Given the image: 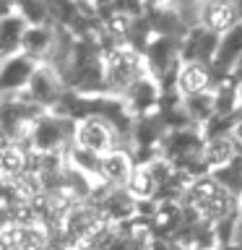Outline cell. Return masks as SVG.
I'll return each mask as SVG.
<instances>
[{
  "label": "cell",
  "instance_id": "1",
  "mask_svg": "<svg viewBox=\"0 0 242 250\" xmlns=\"http://www.w3.org/2000/svg\"><path fill=\"white\" fill-rule=\"evenodd\" d=\"M101 70H104V91L117 99H122L141 78L151 73L146 52L136 50L128 42L107 44L101 50Z\"/></svg>",
  "mask_w": 242,
  "mask_h": 250
},
{
  "label": "cell",
  "instance_id": "2",
  "mask_svg": "<svg viewBox=\"0 0 242 250\" xmlns=\"http://www.w3.org/2000/svg\"><path fill=\"white\" fill-rule=\"evenodd\" d=\"M76 146L83 148V151L97 154V156H104L109 151H115V148H120L122 138L107 117L89 115L76 123Z\"/></svg>",
  "mask_w": 242,
  "mask_h": 250
},
{
  "label": "cell",
  "instance_id": "3",
  "mask_svg": "<svg viewBox=\"0 0 242 250\" xmlns=\"http://www.w3.org/2000/svg\"><path fill=\"white\" fill-rule=\"evenodd\" d=\"M65 83H62V76L58 73V68L52 65H39L34 78H31L29 89L23 91V97H26L31 104H37L39 109H44V112H52L55 107L60 104V99L65 97Z\"/></svg>",
  "mask_w": 242,
  "mask_h": 250
},
{
  "label": "cell",
  "instance_id": "4",
  "mask_svg": "<svg viewBox=\"0 0 242 250\" xmlns=\"http://www.w3.org/2000/svg\"><path fill=\"white\" fill-rule=\"evenodd\" d=\"M161 99H164V89H161V83L156 81L151 73H148L146 78H141V81L122 97L125 107L130 109V115L136 117V120H141V117L159 115Z\"/></svg>",
  "mask_w": 242,
  "mask_h": 250
},
{
  "label": "cell",
  "instance_id": "5",
  "mask_svg": "<svg viewBox=\"0 0 242 250\" xmlns=\"http://www.w3.org/2000/svg\"><path fill=\"white\" fill-rule=\"evenodd\" d=\"M138 167V159L133 148L120 146L115 151L101 156V169H99V183L109 188H128L133 172Z\"/></svg>",
  "mask_w": 242,
  "mask_h": 250
},
{
  "label": "cell",
  "instance_id": "6",
  "mask_svg": "<svg viewBox=\"0 0 242 250\" xmlns=\"http://www.w3.org/2000/svg\"><path fill=\"white\" fill-rule=\"evenodd\" d=\"M219 78L211 65L203 62H182L177 73V94L182 99L187 97H201V94H211L216 89Z\"/></svg>",
  "mask_w": 242,
  "mask_h": 250
},
{
  "label": "cell",
  "instance_id": "7",
  "mask_svg": "<svg viewBox=\"0 0 242 250\" xmlns=\"http://www.w3.org/2000/svg\"><path fill=\"white\" fill-rule=\"evenodd\" d=\"M242 23V13L234 0H206L203 3V16H201V26H206L208 31H214L216 37L229 34L234 26Z\"/></svg>",
  "mask_w": 242,
  "mask_h": 250
},
{
  "label": "cell",
  "instance_id": "8",
  "mask_svg": "<svg viewBox=\"0 0 242 250\" xmlns=\"http://www.w3.org/2000/svg\"><path fill=\"white\" fill-rule=\"evenodd\" d=\"M37 68H39V62L26 58L23 52L16 55V58L3 60V73H0V89H3V94H23L29 89Z\"/></svg>",
  "mask_w": 242,
  "mask_h": 250
},
{
  "label": "cell",
  "instance_id": "9",
  "mask_svg": "<svg viewBox=\"0 0 242 250\" xmlns=\"http://www.w3.org/2000/svg\"><path fill=\"white\" fill-rule=\"evenodd\" d=\"M219 39L214 31H208L206 26H195L182 37V62H203L211 65L219 50Z\"/></svg>",
  "mask_w": 242,
  "mask_h": 250
},
{
  "label": "cell",
  "instance_id": "10",
  "mask_svg": "<svg viewBox=\"0 0 242 250\" xmlns=\"http://www.w3.org/2000/svg\"><path fill=\"white\" fill-rule=\"evenodd\" d=\"M240 62H242V23L219 39V50H216V58L211 62V68H214L219 81H224V78L234 76Z\"/></svg>",
  "mask_w": 242,
  "mask_h": 250
},
{
  "label": "cell",
  "instance_id": "11",
  "mask_svg": "<svg viewBox=\"0 0 242 250\" xmlns=\"http://www.w3.org/2000/svg\"><path fill=\"white\" fill-rule=\"evenodd\" d=\"M55 42H58V26H52V23L29 26L26 37H23V44H21V52L26 58L37 60L39 65H44V62H50L52 52H55Z\"/></svg>",
  "mask_w": 242,
  "mask_h": 250
},
{
  "label": "cell",
  "instance_id": "12",
  "mask_svg": "<svg viewBox=\"0 0 242 250\" xmlns=\"http://www.w3.org/2000/svg\"><path fill=\"white\" fill-rule=\"evenodd\" d=\"M242 154L240 144L234 141V136H214L206 138V146H203V164H206L208 172L224 169Z\"/></svg>",
  "mask_w": 242,
  "mask_h": 250
},
{
  "label": "cell",
  "instance_id": "13",
  "mask_svg": "<svg viewBox=\"0 0 242 250\" xmlns=\"http://www.w3.org/2000/svg\"><path fill=\"white\" fill-rule=\"evenodd\" d=\"M26 29H29V23L19 11L3 13V23H0V52H3V60L21 55V44H23V37H26Z\"/></svg>",
  "mask_w": 242,
  "mask_h": 250
},
{
  "label": "cell",
  "instance_id": "14",
  "mask_svg": "<svg viewBox=\"0 0 242 250\" xmlns=\"http://www.w3.org/2000/svg\"><path fill=\"white\" fill-rule=\"evenodd\" d=\"M159 180L151 167V162H138L136 172H133L130 183H128V193L136 198L138 203H154L159 198Z\"/></svg>",
  "mask_w": 242,
  "mask_h": 250
},
{
  "label": "cell",
  "instance_id": "15",
  "mask_svg": "<svg viewBox=\"0 0 242 250\" xmlns=\"http://www.w3.org/2000/svg\"><path fill=\"white\" fill-rule=\"evenodd\" d=\"M180 0H148V11H175Z\"/></svg>",
  "mask_w": 242,
  "mask_h": 250
},
{
  "label": "cell",
  "instance_id": "16",
  "mask_svg": "<svg viewBox=\"0 0 242 250\" xmlns=\"http://www.w3.org/2000/svg\"><path fill=\"white\" fill-rule=\"evenodd\" d=\"M232 136H234V141L240 144V148H242V115L237 117V123H234V130H232Z\"/></svg>",
  "mask_w": 242,
  "mask_h": 250
},
{
  "label": "cell",
  "instance_id": "17",
  "mask_svg": "<svg viewBox=\"0 0 242 250\" xmlns=\"http://www.w3.org/2000/svg\"><path fill=\"white\" fill-rule=\"evenodd\" d=\"M237 112L242 115V78L237 81Z\"/></svg>",
  "mask_w": 242,
  "mask_h": 250
},
{
  "label": "cell",
  "instance_id": "18",
  "mask_svg": "<svg viewBox=\"0 0 242 250\" xmlns=\"http://www.w3.org/2000/svg\"><path fill=\"white\" fill-rule=\"evenodd\" d=\"M234 245L242 248V216H240V224H237V237H234Z\"/></svg>",
  "mask_w": 242,
  "mask_h": 250
},
{
  "label": "cell",
  "instance_id": "19",
  "mask_svg": "<svg viewBox=\"0 0 242 250\" xmlns=\"http://www.w3.org/2000/svg\"><path fill=\"white\" fill-rule=\"evenodd\" d=\"M234 78H237V81H240V78H242V62H240V65H237V70H234Z\"/></svg>",
  "mask_w": 242,
  "mask_h": 250
}]
</instances>
